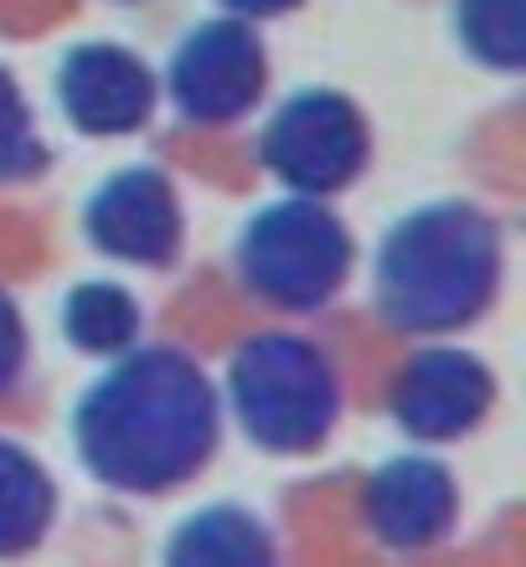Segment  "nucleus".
<instances>
[{
	"label": "nucleus",
	"mask_w": 526,
	"mask_h": 567,
	"mask_svg": "<svg viewBox=\"0 0 526 567\" xmlns=\"http://www.w3.org/2000/svg\"><path fill=\"white\" fill-rule=\"evenodd\" d=\"M62 511L58 480L27 444L0 439V563H21L52 537Z\"/></svg>",
	"instance_id": "f8f14e48"
},
{
	"label": "nucleus",
	"mask_w": 526,
	"mask_h": 567,
	"mask_svg": "<svg viewBox=\"0 0 526 567\" xmlns=\"http://www.w3.org/2000/svg\"><path fill=\"white\" fill-rule=\"evenodd\" d=\"M506 274L501 223L475 202H429L388 227L372 264L377 315L398 336H454L491 315Z\"/></svg>",
	"instance_id": "f03ea898"
},
{
	"label": "nucleus",
	"mask_w": 526,
	"mask_h": 567,
	"mask_svg": "<svg viewBox=\"0 0 526 567\" xmlns=\"http://www.w3.org/2000/svg\"><path fill=\"white\" fill-rule=\"evenodd\" d=\"M161 567H285V553L258 511L217 501L171 532Z\"/></svg>",
	"instance_id": "9b49d317"
},
{
	"label": "nucleus",
	"mask_w": 526,
	"mask_h": 567,
	"mask_svg": "<svg viewBox=\"0 0 526 567\" xmlns=\"http://www.w3.org/2000/svg\"><path fill=\"white\" fill-rule=\"evenodd\" d=\"M73 449L93 485L114 495L186 491L223 449L217 382L181 346H135L78 398Z\"/></svg>",
	"instance_id": "f257e3e1"
},
{
	"label": "nucleus",
	"mask_w": 526,
	"mask_h": 567,
	"mask_svg": "<svg viewBox=\"0 0 526 567\" xmlns=\"http://www.w3.org/2000/svg\"><path fill=\"white\" fill-rule=\"evenodd\" d=\"M124 6H135V0H124Z\"/></svg>",
	"instance_id": "a211bd4d"
},
{
	"label": "nucleus",
	"mask_w": 526,
	"mask_h": 567,
	"mask_svg": "<svg viewBox=\"0 0 526 567\" xmlns=\"http://www.w3.org/2000/svg\"><path fill=\"white\" fill-rule=\"evenodd\" d=\"M269 83V58L264 42L248 21H202L196 31H186V42L176 47V58L166 68L171 104L186 124H233L264 99Z\"/></svg>",
	"instance_id": "0eeeda50"
},
{
	"label": "nucleus",
	"mask_w": 526,
	"mask_h": 567,
	"mask_svg": "<svg viewBox=\"0 0 526 567\" xmlns=\"http://www.w3.org/2000/svg\"><path fill=\"white\" fill-rule=\"evenodd\" d=\"M83 233L104 258L130 264V269H171L186 243V217L181 196L166 171L155 165H130L89 196L83 207Z\"/></svg>",
	"instance_id": "1a4fd4ad"
},
{
	"label": "nucleus",
	"mask_w": 526,
	"mask_h": 567,
	"mask_svg": "<svg viewBox=\"0 0 526 567\" xmlns=\"http://www.w3.org/2000/svg\"><path fill=\"white\" fill-rule=\"evenodd\" d=\"M454 21L475 62L496 73H516L526 62V0H460Z\"/></svg>",
	"instance_id": "4468645a"
},
{
	"label": "nucleus",
	"mask_w": 526,
	"mask_h": 567,
	"mask_svg": "<svg viewBox=\"0 0 526 567\" xmlns=\"http://www.w3.org/2000/svg\"><path fill=\"white\" fill-rule=\"evenodd\" d=\"M58 104L89 140L135 135L155 114V73L120 42H83L58 68Z\"/></svg>",
	"instance_id": "9d476101"
},
{
	"label": "nucleus",
	"mask_w": 526,
	"mask_h": 567,
	"mask_svg": "<svg viewBox=\"0 0 526 567\" xmlns=\"http://www.w3.org/2000/svg\"><path fill=\"white\" fill-rule=\"evenodd\" d=\"M47 165H52V150L31 120L27 99H21V83L0 68V186L37 181Z\"/></svg>",
	"instance_id": "2eb2a0df"
},
{
	"label": "nucleus",
	"mask_w": 526,
	"mask_h": 567,
	"mask_svg": "<svg viewBox=\"0 0 526 567\" xmlns=\"http://www.w3.org/2000/svg\"><path fill=\"white\" fill-rule=\"evenodd\" d=\"M258 161L289 196L331 202L351 181H361L372 161V130L347 93L305 89L274 109L258 140Z\"/></svg>",
	"instance_id": "39448f33"
},
{
	"label": "nucleus",
	"mask_w": 526,
	"mask_h": 567,
	"mask_svg": "<svg viewBox=\"0 0 526 567\" xmlns=\"http://www.w3.org/2000/svg\"><path fill=\"white\" fill-rule=\"evenodd\" d=\"M233 21H274V16H289L300 0H223Z\"/></svg>",
	"instance_id": "f3484780"
},
{
	"label": "nucleus",
	"mask_w": 526,
	"mask_h": 567,
	"mask_svg": "<svg viewBox=\"0 0 526 567\" xmlns=\"http://www.w3.org/2000/svg\"><path fill=\"white\" fill-rule=\"evenodd\" d=\"M361 526L382 553H434L460 526V480L434 454H392L361 485Z\"/></svg>",
	"instance_id": "6e6552de"
},
{
	"label": "nucleus",
	"mask_w": 526,
	"mask_h": 567,
	"mask_svg": "<svg viewBox=\"0 0 526 567\" xmlns=\"http://www.w3.org/2000/svg\"><path fill=\"white\" fill-rule=\"evenodd\" d=\"M223 413L264 454H316L341 423V372L310 336L258 330L233 351L223 377Z\"/></svg>",
	"instance_id": "7ed1b4c3"
},
{
	"label": "nucleus",
	"mask_w": 526,
	"mask_h": 567,
	"mask_svg": "<svg viewBox=\"0 0 526 567\" xmlns=\"http://www.w3.org/2000/svg\"><path fill=\"white\" fill-rule=\"evenodd\" d=\"M62 341L83 351V357H124L140 346V330H145V310L140 299L124 289V284H109V279H89L68 289L62 299Z\"/></svg>",
	"instance_id": "ddd939ff"
},
{
	"label": "nucleus",
	"mask_w": 526,
	"mask_h": 567,
	"mask_svg": "<svg viewBox=\"0 0 526 567\" xmlns=\"http://www.w3.org/2000/svg\"><path fill=\"white\" fill-rule=\"evenodd\" d=\"M351 264H357L351 227L310 196H285L254 212L233 248L238 284L279 315L326 310L347 289Z\"/></svg>",
	"instance_id": "20e7f679"
},
{
	"label": "nucleus",
	"mask_w": 526,
	"mask_h": 567,
	"mask_svg": "<svg viewBox=\"0 0 526 567\" xmlns=\"http://www.w3.org/2000/svg\"><path fill=\"white\" fill-rule=\"evenodd\" d=\"M491 408L496 372L460 346H423L388 382V419L413 444H460L485 429Z\"/></svg>",
	"instance_id": "423d86ee"
},
{
	"label": "nucleus",
	"mask_w": 526,
	"mask_h": 567,
	"mask_svg": "<svg viewBox=\"0 0 526 567\" xmlns=\"http://www.w3.org/2000/svg\"><path fill=\"white\" fill-rule=\"evenodd\" d=\"M31 361V336H27V315L6 289H0V403L21 388Z\"/></svg>",
	"instance_id": "dca6fc26"
}]
</instances>
